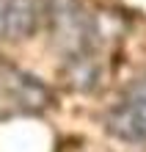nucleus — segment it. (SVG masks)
Returning <instances> with one entry per match:
<instances>
[{
    "label": "nucleus",
    "instance_id": "nucleus-1",
    "mask_svg": "<svg viewBox=\"0 0 146 152\" xmlns=\"http://www.w3.org/2000/svg\"><path fill=\"white\" fill-rule=\"evenodd\" d=\"M50 17H52V28H55V39L69 50V58L88 56L94 22L83 8V3L80 0H52Z\"/></svg>",
    "mask_w": 146,
    "mask_h": 152
},
{
    "label": "nucleus",
    "instance_id": "nucleus-2",
    "mask_svg": "<svg viewBox=\"0 0 146 152\" xmlns=\"http://www.w3.org/2000/svg\"><path fill=\"white\" fill-rule=\"evenodd\" d=\"M108 130L121 141H146V80L135 83L108 113Z\"/></svg>",
    "mask_w": 146,
    "mask_h": 152
},
{
    "label": "nucleus",
    "instance_id": "nucleus-3",
    "mask_svg": "<svg viewBox=\"0 0 146 152\" xmlns=\"http://www.w3.org/2000/svg\"><path fill=\"white\" fill-rule=\"evenodd\" d=\"M44 14V0H6V33L14 39L31 36Z\"/></svg>",
    "mask_w": 146,
    "mask_h": 152
},
{
    "label": "nucleus",
    "instance_id": "nucleus-4",
    "mask_svg": "<svg viewBox=\"0 0 146 152\" xmlns=\"http://www.w3.org/2000/svg\"><path fill=\"white\" fill-rule=\"evenodd\" d=\"M6 36V0H0V39Z\"/></svg>",
    "mask_w": 146,
    "mask_h": 152
}]
</instances>
